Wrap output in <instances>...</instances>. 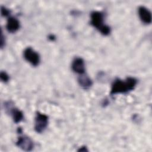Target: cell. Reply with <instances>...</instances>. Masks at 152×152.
<instances>
[{
	"label": "cell",
	"mask_w": 152,
	"mask_h": 152,
	"mask_svg": "<svg viewBox=\"0 0 152 152\" xmlns=\"http://www.w3.org/2000/svg\"><path fill=\"white\" fill-rule=\"evenodd\" d=\"M91 24L96 27L103 35L107 36L110 33V28L103 23V14L100 11H93L90 15Z\"/></svg>",
	"instance_id": "7a4b0ae2"
},
{
	"label": "cell",
	"mask_w": 152,
	"mask_h": 152,
	"mask_svg": "<svg viewBox=\"0 0 152 152\" xmlns=\"http://www.w3.org/2000/svg\"><path fill=\"white\" fill-rule=\"evenodd\" d=\"M24 59L33 66H37L40 63V56L39 53L30 47H28L24 50Z\"/></svg>",
	"instance_id": "277c9868"
},
{
	"label": "cell",
	"mask_w": 152,
	"mask_h": 152,
	"mask_svg": "<svg viewBox=\"0 0 152 152\" xmlns=\"http://www.w3.org/2000/svg\"><path fill=\"white\" fill-rule=\"evenodd\" d=\"M138 15L140 20L144 24H148L151 23V14L148 8L144 6L138 8Z\"/></svg>",
	"instance_id": "ba28073f"
},
{
	"label": "cell",
	"mask_w": 152,
	"mask_h": 152,
	"mask_svg": "<svg viewBox=\"0 0 152 152\" xmlns=\"http://www.w3.org/2000/svg\"><path fill=\"white\" fill-rule=\"evenodd\" d=\"M137 84V80L129 77L125 80L116 78L112 84L110 94L114 95L118 93H125L133 90Z\"/></svg>",
	"instance_id": "6da1fadb"
},
{
	"label": "cell",
	"mask_w": 152,
	"mask_h": 152,
	"mask_svg": "<svg viewBox=\"0 0 152 152\" xmlns=\"http://www.w3.org/2000/svg\"><path fill=\"white\" fill-rule=\"evenodd\" d=\"M48 117L47 115L40 112H37L34 119V128L36 132L41 133L44 131L48 126Z\"/></svg>",
	"instance_id": "3957f363"
},
{
	"label": "cell",
	"mask_w": 152,
	"mask_h": 152,
	"mask_svg": "<svg viewBox=\"0 0 152 152\" xmlns=\"http://www.w3.org/2000/svg\"><path fill=\"white\" fill-rule=\"evenodd\" d=\"M78 83L79 85L84 89L89 88L93 84L92 80L85 74H80L79 77H78Z\"/></svg>",
	"instance_id": "30bf717a"
},
{
	"label": "cell",
	"mask_w": 152,
	"mask_h": 152,
	"mask_svg": "<svg viewBox=\"0 0 152 152\" xmlns=\"http://www.w3.org/2000/svg\"><path fill=\"white\" fill-rule=\"evenodd\" d=\"M0 77H1V80L4 82H7L9 80V78H10L9 75L7 74L6 72H4V71H1V72Z\"/></svg>",
	"instance_id": "8fae6325"
},
{
	"label": "cell",
	"mask_w": 152,
	"mask_h": 152,
	"mask_svg": "<svg viewBox=\"0 0 152 152\" xmlns=\"http://www.w3.org/2000/svg\"><path fill=\"white\" fill-rule=\"evenodd\" d=\"M54 36H53V35H50L49 36V39H51V40H53L54 39Z\"/></svg>",
	"instance_id": "5bb4252c"
},
{
	"label": "cell",
	"mask_w": 152,
	"mask_h": 152,
	"mask_svg": "<svg viewBox=\"0 0 152 152\" xmlns=\"http://www.w3.org/2000/svg\"><path fill=\"white\" fill-rule=\"evenodd\" d=\"M5 106V108L8 109L7 110H10V112L11 114V115L12 116L13 121L15 123H16V124L19 123L20 122H21L23 120V113L21 110H20L19 109H18L17 108L12 107L10 102L6 103Z\"/></svg>",
	"instance_id": "8992f818"
},
{
	"label": "cell",
	"mask_w": 152,
	"mask_h": 152,
	"mask_svg": "<svg viewBox=\"0 0 152 152\" xmlns=\"http://www.w3.org/2000/svg\"><path fill=\"white\" fill-rule=\"evenodd\" d=\"M1 15L2 16H5V17L8 15L10 12V11L8 9H7L5 7H1Z\"/></svg>",
	"instance_id": "7c38bea8"
},
{
	"label": "cell",
	"mask_w": 152,
	"mask_h": 152,
	"mask_svg": "<svg viewBox=\"0 0 152 152\" xmlns=\"http://www.w3.org/2000/svg\"><path fill=\"white\" fill-rule=\"evenodd\" d=\"M20 26V22L16 18L12 17L8 18L6 25V28L8 31L15 33L19 29Z\"/></svg>",
	"instance_id": "9c48e42d"
},
{
	"label": "cell",
	"mask_w": 152,
	"mask_h": 152,
	"mask_svg": "<svg viewBox=\"0 0 152 152\" xmlns=\"http://www.w3.org/2000/svg\"><path fill=\"white\" fill-rule=\"evenodd\" d=\"M72 69L76 73L83 74L85 73L86 68L84 60L80 57H76L74 59L71 64Z\"/></svg>",
	"instance_id": "52a82bcc"
},
{
	"label": "cell",
	"mask_w": 152,
	"mask_h": 152,
	"mask_svg": "<svg viewBox=\"0 0 152 152\" xmlns=\"http://www.w3.org/2000/svg\"><path fill=\"white\" fill-rule=\"evenodd\" d=\"M78 151H87V150L86 149V147H81Z\"/></svg>",
	"instance_id": "4fadbf2b"
},
{
	"label": "cell",
	"mask_w": 152,
	"mask_h": 152,
	"mask_svg": "<svg viewBox=\"0 0 152 152\" xmlns=\"http://www.w3.org/2000/svg\"><path fill=\"white\" fill-rule=\"evenodd\" d=\"M16 145L26 151L32 150L34 147L33 142L27 136L19 137L16 142Z\"/></svg>",
	"instance_id": "5b68a950"
}]
</instances>
